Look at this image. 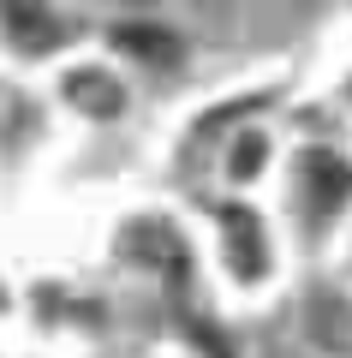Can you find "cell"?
I'll list each match as a JSON object with an SVG mask.
<instances>
[{
	"label": "cell",
	"mask_w": 352,
	"mask_h": 358,
	"mask_svg": "<svg viewBox=\"0 0 352 358\" xmlns=\"http://www.w3.org/2000/svg\"><path fill=\"white\" fill-rule=\"evenodd\" d=\"M113 42H126V48H138V54H167L174 48V36L155 30V24H113Z\"/></svg>",
	"instance_id": "cell-1"
}]
</instances>
